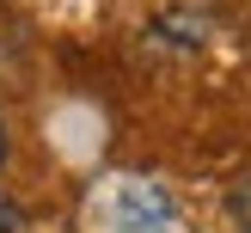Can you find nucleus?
Returning <instances> with one entry per match:
<instances>
[{
  "instance_id": "obj_1",
  "label": "nucleus",
  "mask_w": 251,
  "mask_h": 233,
  "mask_svg": "<svg viewBox=\"0 0 251 233\" xmlns=\"http://www.w3.org/2000/svg\"><path fill=\"white\" fill-rule=\"evenodd\" d=\"M110 233H178V208L153 178H117L104 190Z\"/></svg>"
},
{
  "instance_id": "obj_3",
  "label": "nucleus",
  "mask_w": 251,
  "mask_h": 233,
  "mask_svg": "<svg viewBox=\"0 0 251 233\" xmlns=\"http://www.w3.org/2000/svg\"><path fill=\"white\" fill-rule=\"evenodd\" d=\"M0 166H6V129H0Z\"/></svg>"
},
{
  "instance_id": "obj_2",
  "label": "nucleus",
  "mask_w": 251,
  "mask_h": 233,
  "mask_svg": "<svg viewBox=\"0 0 251 233\" xmlns=\"http://www.w3.org/2000/svg\"><path fill=\"white\" fill-rule=\"evenodd\" d=\"M19 221H25L19 203H12V196H0V233H19Z\"/></svg>"
}]
</instances>
